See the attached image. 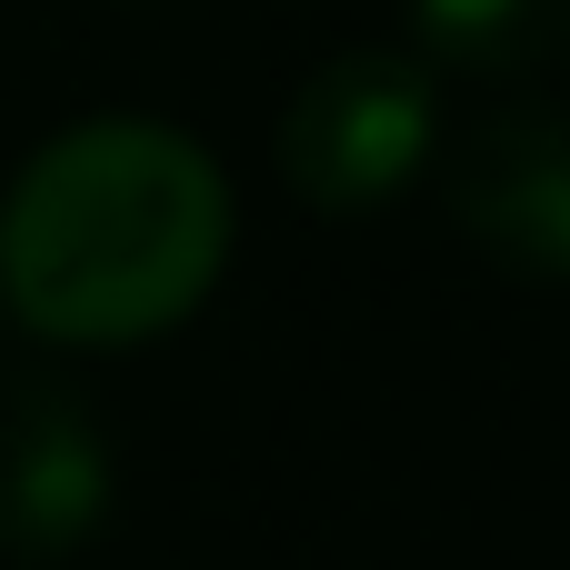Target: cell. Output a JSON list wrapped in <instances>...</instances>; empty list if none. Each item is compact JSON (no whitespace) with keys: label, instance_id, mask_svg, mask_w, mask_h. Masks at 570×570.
<instances>
[{"label":"cell","instance_id":"3","mask_svg":"<svg viewBox=\"0 0 570 570\" xmlns=\"http://www.w3.org/2000/svg\"><path fill=\"white\" fill-rule=\"evenodd\" d=\"M110 521V431L60 371H0V561H60Z\"/></svg>","mask_w":570,"mask_h":570},{"label":"cell","instance_id":"2","mask_svg":"<svg viewBox=\"0 0 570 570\" xmlns=\"http://www.w3.org/2000/svg\"><path fill=\"white\" fill-rule=\"evenodd\" d=\"M431 130H441V90H431V60L411 50H341L321 60L291 110H281V180L311 200V210H381L411 190V170L431 160Z\"/></svg>","mask_w":570,"mask_h":570},{"label":"cell","instance_id":"5","mask_svg":"<svg viewBox=\"0 0 570 570\" xmlns=\"http://www.w3.org/2000/svg\"><path fill=\"white\" fill-rule=\"evenodd\" d=\"M421 60L441 70H481V80H521L570 50V0H411Z\"/></svg>","mask_w":570,"mask_h":570},{"label":"cell","instance_id":"1","mask_svg":"<svg viewBox=\"0 0 570 570\" xmlns=\"http://www.w3.org/2000/svg\"><path fill=\"white\" fill-rule=\"evenodd\" d=\"M230 261V180L170 120H80L0 190V301L60 351H120L210 301Z\"/></svg>","mask_w":570,"mask_h":570},{"label":"cell","instance_id":"4","mask_svg":"<svg viewBox=\"0 0 570 570\" xmlns=\"http://www.w3.org/2000/svg\"><path fill=\"white\" fill-rule=\"evenodd\" d=\"M451 220L481 261L570 281V100H511L451 160Z\"/></svg>","mask_w":570,"mask_h":570}]
</instances>
